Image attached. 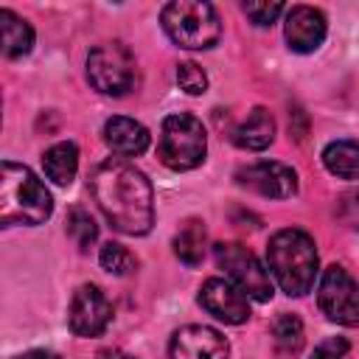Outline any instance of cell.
Here are the masks:
<instances>
[{
    "mask_svg": "<svg viewBox=\"0 0 359 359\" xmlns=\"http://www.w3.org/2000/svg\"><path fill=\"white\" fill-rule=\"evenodd\" d=\"M90 194L104 219L126 236H146L154 224V191L140 168L121 157L98 163L90 174Z\"/></svg>",
    "mask_w": 359,
    "mask_h": 359,
    "instance_id": "cell-1",
    "label": "cell"
},
{
    "mask_svg": "<svg viewBox=\"0 0 359 359\" xmlns=\"http://www.w3.org/2000/svg\"><path fill=\"white\" fill-rule=\"evenodd\" d=\"M266 264L272 278L289 297H303L306 292H311L320 266L314 238L297 227L278 230L266 244Z\"/></svg>",
    "mask_w": 359,
    "mask_h": 359,
    "instance_id": "cell-2",
    "label": "cell"
},
{
    "mask_svg": "<svg viewBox=\"0 0 359 359\" xmlns=\"http://www.w3.org/2000/svg\"><path fill=\"white\" fill-rule=\"evenodd\" d=\"M53 213L50 191L36 180V174L20 163L3 160L0 165V224H42Z\"/></svg>",
    "mask_w": 359,
    "mask_h": 359,
    "instance_id": "cell-3",
    "label": "cell"
},
{
    "mask_svg": "<svg viewBox=\"0 0 359 359\" xmlns=\"http://www.w3.org/2000/svg\"><path fill=\"white\" fill-rule=\"evenodd\" d=\"M163 31L168 39L188 50H205L213 48L222 36L219 14L210 3L202 0H174L163 6Z\"/></svg>",
    "mask_w": 359,
    "mask_h": 359,
    "instance_id": "cell-4",
    "label": "cell"
},
{
    "mask_svg": "<svg viewBox=\"0 0 359 359\" xmlns=\"http://www.w3.org/2000/svg\"><path fill=\"white\" fill-rule=\"evenodd\" d=\"M208 154V135L199 118L188 112H174L160 126L157 157L171 171H191L205 163Z\"/></svg>",
    "mask_w": 359,
    "mask_h": 359,
    "instance_id": "cell-5",
    "label": "cell"
},
{
    "mask_svg": "<svg viewBox=\"0 0 359 359\" xmlns=\"http://www.w3.org/2000/svg\"><path fill=\"white\" fill-rule=\"evenodd\" d=\"M135 56L121 42H104L87 53V81L104 95H126L135 84Z\"/></svg>",
    "mask_w": 359,
    "mask_h": 359,
    "instance_id": "cell-6",
    "label": "cell"
},
{
    "mask_svg": "<svg viewBox=\"0 0 359 359\" xmlns=\"http://www.w3.org/2000/svg\"><path fill=\"white\" fill-rule=\"evenodd\" d=\"M213 255H216V264L224 269L227 280L236 283L247 297H252L258 303L272 300V278H269V269H264V264L247 247H241L236 241H224V244H216L213 247Z\"/></svg>",
    "mask_w": 359,
    "mask_h": 359,
    "instance_id": "cell-7",
    "label": "cell"
},
{
    "mask_svg": "<svg viewBox=\"0 0 359 359\" xmlns=\"http://www.w3.org/2000/svg\"><path fill=\"white\" fill-rule=\"evenodd\" d=\"M317 303L331 323L359 325V283L348 269L337 264L323 269V278L317 286Z\"/></svg>",
    "mask_w": 359,
    "mask_h": 359,
    "instance_id": "cell-8",
    "label": "cell"
},
{
    "mask_svg": "<svg viewBox=\"0 0 359 359\" xmlns=\"http://www.w3.org/2000/svg\"><path fill=\"white\" fill-rule=\"evenodd\" d=\"M109 320H112V303L95 283H84L73 292L67 306V325L76 337H98L107 331Z\"/></svg>",
    "mask_w": 359,
    "mask_h": 359,
    "instance_id": "cell-9",
    "label": "cell"
},
{
    "mask_svg": "<svg viewBox=\"0 0 359 359\" xmlns=\"http://www.w3.org/2000/svg\"><path fill=\"white\" fill-rule=\"evenodd\" d=\"M236 182L241 188H250L269 199H289L297 194V174L286 163L278 160H261L252 165H241L236 171Z\"/></svg>",
    "mask_w": 359,
    "mask_h": 359,
    "instance_id": "cell-10",
    "label": "cell"
},
{
    "mask_svg": "<svg viewBox=\"0 0 359 359\" xmlns=\"http://www.w3.org/2000/svg\"><path fill=\"white\" fill-rule=\"evenodd\" d=\"M199 306L227 325H241L250 317L247 294L227 278H208L199 289Z\"/></svg>",
    "mask_w": 359,
    "mask_h": 359,
    "instance_id": "cell-11",
    "label": "cell"
},
{
    "mask_svg": "<svg viewBox=\"0 0 359 359\" xmlns=\"http://www.w3.org/2000/svg\"><path fill=\"white\" fill-rule=\"evenodd\" d=\"M230 342L210 325H185L168 342V359H227Z\"/></svg>",
    "mask_w": 359,
    "mask_h": 359,
    "instance_id": "cell-12",
    "label": "cell"
},
{
    "mask_svg": "<svg viewBox=\"0 0 359 359\" xmlns=\"http://www.w3.org/2000/svg\"><path fill=\"white\" fill-rule=\"evenodd\" d=\"M328 34V22L325 14L314 6H292L286 11V22H283V36L289 42V48L294 53H311L323 45Z\"/></svg>",
    "mask_w": 359,
    "mask_h": 359,
    "instance_id": "cell-13",
    "label": "cell"
},
{
    "mask_svg": "<svg viewBox=\"0 0 359 359\" xmlns=\"http://www.w3.org/2000/svg\"><path fill=\"white\" fill-rule=\"evenodd\" d=\"M104 143L112 149V154H118L123 160V157L143 154L149 149V143H151V135L140 121L115 115V118H109L104 123Z\"/></svg>",
    "mask_w": 359,
    "mask_h": 359,
    "instance_id": "cell-14",
    "label": "cell"
},
{
    "mask_svg": "<svg viewBox=\"0 0 359 359\" xmlns=\"http://www.w3.org/2000/svg\"><path fill=\"white\" fill-rule=\"evenodd\" d=\"M275 140V118L269 109L255 107L236 129H233V143L244 151H264Z\"/></svg>",
    "mask_w": 359,
    "mask_h": 359,
    "instance_id": "cell-15",
    "label": "cell"
},
{
    "mask_svg": "<svg viewBox=\"0 0 359 359\" xmlns=\"http://www.w3.org/2000/svg\"><path fill=\"white\" fill-rule=\"evenodd\" d=\"M208 250V230L199 219H185L174 233V252L185 266H199Z\"/></svg>",
    "mask_w": 359,
    "mask_h": 359,
    "instance_id": "cell-16",
    "label": "cell"
},
{
    "mask_svg": "<svg viewBox=\"0 0 359 359\" xmlns=\"http://www.w3.org/2000/svg\"><path fill=\"white\" fill-rule=\"evenodd\" d=\"M42 168L48 174V180H53L56 185H70L76 180V171H79V149L76 143L70 140H62V143H53L45 154H42Z\"/></svg>",
    "mask_w": 359,
    "mask_h": 359,
    "instance_id": "cell-17",
    "label": "cell"
},
{
    "mask_svg": "<svg viewBox=\"0 0 359 359\" xmlns=\"http://www.w3.org/2000/svg\"><path fill=\"white\" fill-rule=\"evenodd\" d=\"M0 31H3V53L8 59H20L34 48V28L11 8H0Z\"/></svg>",
    "mask_w": 359,
    "mask_h": 359,
    "instance_id": "cell-18",
    "label": "cell"
},
{
    "mask_svg": "<svg viewBox=\"0 0 359 359\" xmlns=\"http://www.w3.org/2000/svg\"><path fill=\"white\" fill-rule=\"evenodd\" d=\"M323 165L339 180H359V143L331 140L323 149Z\"/></svg>",
    "mask_w": 359,
    "mask_h": 359,
    "instance_id": "cell-19",
    "label": "cell"
},
{
    "mask_svg": "<svg viewBox=\"0 0 359 359\" xmlns=\"http://www.w3.org/2000/svg\"><path fill=\"white\" fill-rule=\"evenodd\" d=\"M272 342L275 348L283 353V356H294L303 351V342H306V331H303V323L297 314H280L275 317L272 323Z\"/></svg>",
    "mask_w": 359,
    "mask_h": 359,
    "instance_id": "cell-20",
    "label": "cell"
},
{
    "mask_svg": "<svg viewBox=\"0 0 359 359\" xmlns=\"http://www.w3.org/2000/svg\"><path fill=\"white\" fill-rule=\"evenodd\" d=\"M67 236L76 241L79 250H90L98 238V224L93 222V216L81 208H73L67 213Z\"/></svg>",
    "mask_w": 359,
    "mask_h": 359,
    "instance_id": "cell-21",
    "label": "cell"
},
{
    "mask_svg": "<svg viewBox=\"0 0 359 359\" xmlns=\"http://www.w3.org/2000/svg\"><path fill=\"white\" fill-rule=\"evenodd\" d=\"M98 261H101V266H104L109 275H118V278H123V275H129V272L135 269L132 252H129L123 244H118V241H107V244L101 247V252H98Z\"/></svg>",
    "mask_w": 359,
    "mask_h": 359,
    "instance_id": "cell-22",
    "label": "cell"
},
{
    "mask_svg": "<svg viewBox=\"0 0 359 359\" xmlns=\"http://www.w3.org/2000/svg\"><path fill=\"white\" fill-rule=\"evenodd\" d=\"M177 84L188 95H202L208 90V76L196 62H180L177 65Z\"/></svg>",
    "mask_w": 359,
    "mask_h": 359,
    "instance_id": "cell-23",
    "label": "cell"
},
{
    "mask_svg": "<svg viewBox=\"0 0 359 359\" xmlns=\"http://www.w3.org/2000/svg\"><path fill=\"white\" fill-rule=\"evenodd\" d=\"M244 14L255 22V25H272L280 14H283V3H269V0H250L241 6Z\"/></svg>",
    "mask_w": 359,
    "mask_h": 359,
    "instance_id": "cell-24",
    "label": "cell"
},
{
    "mask_svg": "<svg viewBox=\"0 0 359 359\" xmlns=\"http://www.w3.org/2000/svg\"><path fill=\"white\" fill-rule=\"evenodd\" d=\"M311 359H353V356H351L348 339H342V337H328V339H323V342L314 348Z\"/></svg>",
    "mask_w": 359,
    "mask_h": 359,
    "instance_id": "cell-25",
    "label": "cell"
},
{
    "mask_svg": "<svg viewBox=\"0 0 359 359\" xmlns=\"http://www.w3.org/2000/svg\"><path fill=\"white\" fill-rule=\"evenodd\" d=\"M339 213H342L345 222L359 224V191H351L339 199Z\"/></svg>",
    "mask_w": 359,
    "mask_h": 359,
    "instance_id": "cell-26",
    "label": "cell"
},
{
    "mask_svg": "<svg viewBox=\"0 0 359 359\" xmlns=\"http://www.w3.org/2000/svg\"><path fill=\"white\" fill-rule=\"evenodd\" d=\"M17 359H62V356H59V353H53V351H45V348H34V351L20 353Z\"/></svg>",
    "mask_w": 359,
    "mask_h": 359,
    "instance_id": "cell-27",
    "label": "cell"
},
{
    "mask_svg": "<svg viewBox=\"0 0 359 359\" xmlns=\"http://www.w3.org/2000/svg\"><path fill=\"white\" fill-rule=\"evenodd\" d=\"M98 359H135V356H129V353H123V351H104Z\"/></svg>",
    "mask_w": 359,
    "mask_h": 359,
    "instance_id": "cell-28",
    "label": "cell"
}]
</instances>
